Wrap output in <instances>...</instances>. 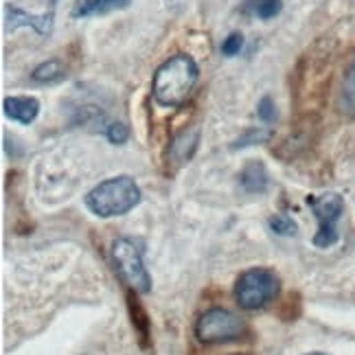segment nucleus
Instances as JSON below:
<instances>
[{
  "label": "nucleus",
  "mask_w": 355,
  "mask_h": 355,
  "mask_svg": "<svg viewBox=\"0 0 355 355\" xmlns=\"http://www.w3.org/2000/svg\"><path fill=\"white\" fill-rule=\"evenodd\" d=\"M198 64L191 55L178 53L158 66L152 81V94L156 103L165 107H180L198 84Z\"/></svg>",
  "instance_id": "1"
},
{
  "label": "nucleus",
  "mask_w": 355,
  "mask_h": 355,
  "mask_svg": "<svg viewBox=\"0 0 355 355\" xmlns=\"http://www.w3.org/2000/svg\"><path fill=\"white\" fill-rule=\"evenodd\" d=\"M141 202V189L130 175H116L103 180L86 196V207L97 217L125 215Z\"/></svg>",
  "instance_id": "2"
},
{
  "label": "nucleus",
  "mask_w": 355,
  "mask_h": 355,
  "mask_svg": "<svg viewBox=\"0 0 355 355\" xmlns=\"http://www.w3.org/2000/svg\"><path fill=\"white\" fill-rule=\"evenodd\" d=\"M143 241L134 237H119L112 243V259L119 277L136 294H147L152 290V277L143 263Z\"/></svg>",
  "instance_id": "3"
},
{
  "label": "nucleus",
  "mask_w": 355,
  "mask_h": 355,
  "mask_svg": "<svg viewBox=\"0 0 355 355\" xmlns=\"http://www.w3.org/2000/svg\"><path fill=\"white\" fill-rule=\"evenodd\" d=\"M281 292V281L268 268H250L239 275L235 283V298L241 309L257 311L272 303Z\"/></svg>",
  "instance_id": "4"
},
{
  "label": "nucleus",
  "mask_w": 355,
  "mask_h": 355,
  "mask_svg": "<svg viewBox=\"0 0 355 355\" xmlns=\"http://www.w3.org/2000/svg\"><path fill=\"white\" fill-rule=\"evenodd\" d=\"M250 334V327L237 313L213 307L204 311L196 322V338L202 345H224V343H237Z\"/></svg>",
  "instance_id": "5"
},
{
  "label": "nucleus",
  "mask_w": 355,
  "mask_h": 355,
  "mask_svg": "<svg viewBox=\"0 0 355 355\" xmlns=\"http://www.w3.org/2000/svg\"><path fill=\"white\" fill-rule=\"evenodd\" d=\"M307 204L318 220V230H316V235H313V245H316V248H331L338 241V220L343 217V211H345L343 198L338 193L309 196Z\"/></svg>",
  "instance_id": "6"
},
{
  "label": "nucleus",
  "mask_w": 355,
  "mask_h": 355,
  "mask_svg": "<svg viewBox=\"0 0 355 355\" xmlns=\"http://www.w3.org/2000/svg\"><path fill=\"white\" fill-rule=\"evenodd\" d=\"M3 107L9 119L29 125V123L35 121V116L40 112V101L35 97H7L3 101Z\"/></svg>",
  "instance_id": "7"
},
{
  "label": "nucleus",
  "mask_w": 355,
  "mask_h": 355,
  "mask_svg": "<svg viewBox=\"0 0 355 355\" xmlns=\"http://www.w3.org/2000/svg\"><path fill=\"white\" fill-rule=\"evenodd\" d=\"M9 16V29H18V26H33L40 35H49L53 29V11L44 13V16H29L18 7H7Z\"/></svg>",
  "instance_id": "8"
},
{
  "label": "nucleus",
  "mask_w": 355,
  "mask_h": 355,
  "mask_svg": "<svg viewBox=\"0 0 355 355\" xmlns=\"http://www.w3.org/2000/svg\"><path fill=\"white\" fill-rule=\"evenodd\" d=\"M338 110L349 119H355V58L345 71L343 84L338 90Z\"/></svg>",
  "instance_id": "9"
},
{
  "label": "nucleus",
  "mask_w": 355,
  "mask_h": 355,
  "mask_svg": "<svg viewBox=\"0 0 355 355\" xmlns=\"http://www.w3.org/2000/svg\"><path fill=\"white\" fill-rule=\"evenodd\" d=\"M239 182L243 187V191L248 193H263L268 189V171L263 167V162H248L241 173H239Z\"/></svg>",
  "instance_id": "10"
},
{
  "label": "nucleus",
  "mask_w": 355,
  "mask_h": 355,
  "mask_svg": "<svg viewBox=\"0 0 355 355\" xmlns=\"http://www.w3.org/2000/svg\"><path fill=\"white\" fill-rule=\"evenodd\" d=\"M198 143H200V130H198V128H193V130H184V132L171 143L169 154H171V158H173L175 162H187L191 156H193Z\"/></svg>",
  "instance_id": "11"
},
{
  "label": "nucleus",
  "mask_w": 355,
  "mask_h": 355,
  "mask_svg": "<svg viewBox=\"0 0 355 355\" xmlns=\"http://www.w3.org/2000/svg\"><path fill=\"white\" fill-rule=\"evenodd\" d=\"M130 0H81L77 9L73 11L75 18H88V16H99V13H110L116 9L128 7Z\"/></svg>",
  "instance_id": "12"
},
{
  "label": "nucleus",
  "mask_w": 355,
  "mask_h": 355,
  "mask_svg": "<svg viewBox=\"0 0 355 355\" xmlns=\"http://www.w3.org/2000/svg\"><path fill=\"white\" fill-rule=\"evenodd\" d=\"M64 77H66V68L60 60H49L44 64H40L31 75L35 84H55V81H62Z\"/></svg>",
  "instance_id": "13"
},
{
  "label": "nucleus",
  "mask_w": 355,
  "mask_h": 355,
  "mask_svg": "<svg viewBox=\"0 0 355 355\" xmlns=\"http://www.w3.org/2000/svg\"><path fill=\"white\" fill-rule=\"evenodd\" d=\"M248 7L257 18L270 20L281 13L283 9V0H248Z\"/></svg>",
  "instance_id": "14"
},
{
  "label": "nucleus",
  "mask_w": 355,
  "mask_h": 355,
  "mask_svg": "<svg viewBox=\"0 0 355 355\" xmlns=\"http://www.w3.org/2000/svg\"><path fill=\"white\" fill-rule=\"evenodd\" d=\"M136 292H128V303H130V311H132V322H134V327L139 329V334H141V340H143V345H145V338L149 336V324H147V316H145V311H143V307L139 305V298L134 296Z\"/></svg>",
  "instance_id": "15"
},
{
  "label": "nucleus",
  "mask_w": 355,
  "mask_h": 355,
  "mask_svg": "<svg viewBox=\"0 0 355 355\" xmlns=\"http://www.w3.org/2000/svg\"><path fill=\"white\" fill-rule=\"evenodd\" d=\"M270 228L275 230L277 235H283V237L296 235V224H294L292 217H288V215H275V217H270Z\"/></svg>",
  "instance_id": "16"
},
{
  "label": "nucleus",
  "mask_w": 355,
  "mask_h": 355,
  "mask_svg": "<svg viewBox=\"0 0 355 355\" xmlns=\"http://www.w3.org/2000/svg\"><path fill=\"white\" fill-rule=\"evenodd\" d=\"M241 46H243V37H241V33H230V35L224 40V42H222V55H226V58H235V55H239Z\"/></svg>",
  "instance_id": "17"
},
{
  "label": "nucleus",
  "mask_w": 355,
  "mask_h": 355,
  "mask_svg": "<svg viewBox=\"0 0 355 355\" xmlns=\"http://www.w3.org/2000/svg\"><path fill=\"white\" fill-rule=\"evenodd\" d=\"M257 114H259V119H261L263 123H272V121L277 119L275 101H272L270 97H263L261 101H259V105H257Z\"/></svg>",
  "instance_id": "18"
},
{
  "label": "nucleus",
  "mask_w": 355,
  "mask_h": 355,
  "mask_svg": "<svg viewBox=\"0 0 355 355\" xmlns=\"http://www.w3.org/2000/svg\"><path fill=\"white\" fill-rule=\"evenodd\" d=\"M128 136H130V130L128 125H123V123H112V125L107 128V139L114 145H123L128 141Z\"/></svg>",
  "instance_id": "19"
},
{
  "label": "nucleus",
  "mask_w": 355,
  "mask_h": 355,
  "mask_svg": "<svg viewBox=\"0 0 355 355\" xmlns=\"http://www.w3.org/2000/svg\"><path fill=\"white\" fill-rule=\"evenodd\" d=\"M305 355H324V353H305Z\"/></svg>",
  "instance_id": "20"
},
{
  "label": "nucleus",
  "mask_w": 355,
  "mask_h": 355,
  "mask_svg": "<svg viewBox=\"0 0 355 355\" xmlns=\"http://www.w3.org/2000/svg\"><path fill=\"white\" fill-rule=\"evenodd\" d=\"M237 355H239V353H237Z\"/></svg>",
  "instance_id": "21"
}]
</instances>
